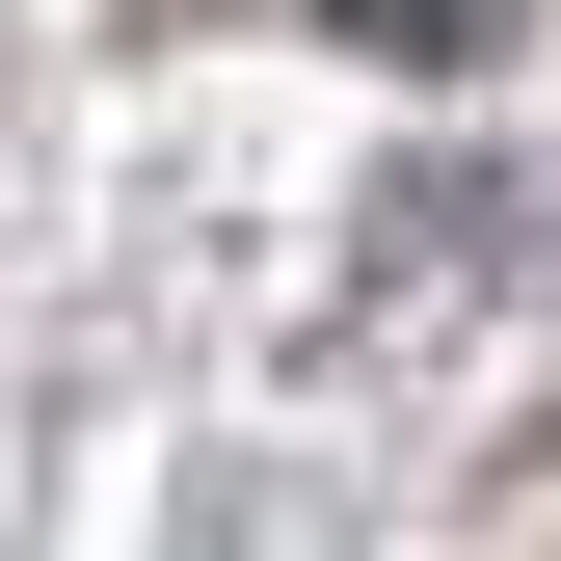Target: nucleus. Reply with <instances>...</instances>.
I'll return each instance as SVG.
<instances>
[{"label": "nucleus", "mask_w": 561, "mask_h": 561, "mask_svg": "<svg viewBox=\"0 0 561 561\" xmlns=\"http://www.w3.org/2000/svg\"><path fill=\"white\" fill-rule=\"evenodd\" d=\"M347 27H375V54H481L508 0H347Z\"/></svg>", "instance_id": "obj_1"}]
</instances>
